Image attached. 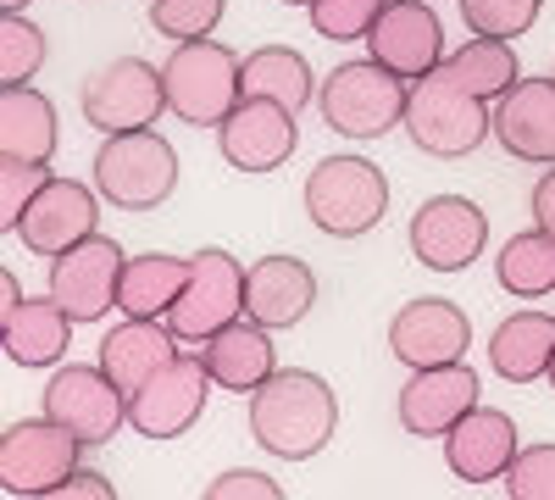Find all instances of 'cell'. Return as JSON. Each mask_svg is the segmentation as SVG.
I'll list each match as a JSON object with an SVG mask.
<instances>
[{"instance_id": "cell-1", "label": "cell", "mask_w": 555, "mask_h": 500, "mask_svg": "<svg viewBox=\"0 0 555 500\" xmlns=\"http://www.w3.org/2000/svg\"><path fill=\"white\" fill-rule=\"evenodd\" d=\"M339 434V400L322 373L278 368L250 395V439L278 462H311Z\"/></svg>"}, {"instance_id": "cell-2", "label": "cell", "mask_w": 555, "mask_h": 500, "mask_svg": "<svg viewBox=\"0 0 555 500\" xmlns=\"http://www.w3.org/2000/svg\"><path fill=\"white\" fill-rule=\"evenodd\" d=\"M494 133V106L483 95H473L461 78H450V67H434L428 78L411 84L405 101V140L434 156V162H461L473 156Z\"/></svg>"}, {"instance_id": "cell-3", "label": "cell", "mask_w": 555, "mask_h": 500, "mask_svg": "<svg viewBox=\"0 0 555 500\" xmlns=\"http://www.w3.org/2000/svg\"><path fill=\"white\" fill-rule=\"evenodd\" d=\"M306 217L328 240H361L389 217V178L366 156H322L306 172Z\"/></svg>"}, {"instance_id": "cell-4", "label": "cell", "mask_w": 555, "mask_h": 500, "mask_svg": "<svg viewBox=\"0 0 555 500\" xmlns=\"http://www.w3.org/2000/svg\"><path fill=\"white\" fill-rule=\"evenodd\" d=\"M167 112L190 128H222L228 112L245 101V56H234L222 39H183L162 67Z\"/></svg>"}, {"instance_id": "cell-5", "label": "cell", "mask_w": 555, "mask_h": 500, "mask_svg": "<svg viewBox=\"0 0 555 500\" xmlns=\"http://www.w3.org/2000/svg\"><path fill=\"white\" fill-rule=\"evenodd\" d=\"M411 78L389 73L384 62H339L317 84V112L345 140H384L389 128H405Z\"/></svg>"}, {"instance_id": "cell-6", "label": "cell", "mask_w": 555, "mask_h": 500, "mask_svg": "<svg viewBox=\"0 0 555 500\" xmlns=\"http://www.w3.org/2000/svg\"><path fill=\"white\" fill-rule=\"evenodd\" d=\"M95 190L117 211H162L178 190V151L156 128L106 133V145L95 151Z\"/></svg>"}, {"instance_id": "cell-7", "label": "cell", "mask_w": 555, "mask_h": 500, "mask_svg": "<svg viewBox=\"0 0 555 500\" xmlns=\"http://www.w3.org/2000/svg\"><path fill=\"white\" fill-rule=\"evenodd\" d=\"M83 439L56 418H23L0 434V489L7 495H56L83 457Z\"/></svg>"}, {"instance_id": "cell-8", "label": "cell", "mask_w": 555, "mask_h": 500, "mask_svg": "<svg viewBox=\"0 0 555 500\" xmlns=\"http://www.w3.org/2000/svg\"><path fill=\"white\" fill-rule=\"evenodd\" d=\"M83 123L101 133H128V128H151L167 112V84L162 67H151L145 56H117L106 67H95L78 89Z\"/></svg>"}, {"instance_id": "cell-9", "label": "cell", "mask_w": 555, "mask_h": 500, "mask_svg": "<svg viewBox=\"0 0 555 500\" xmlns=\"http://www.w3.org/2000/svg\"><path fill=\"white\" fill-rule=\"evenodd\" d=\"M245 272L228 251H195L190 256V284H183V295L172 300L167 323L183 345H206L217 329H228L234 317H245Z\"/></svg>"}, {"instance_id": "cell-10", "label": "cell", "mask_w": 555, "mask_h": 500, "mask_svg": "<svg viewBox=\"0 0 555 500\" xmlns=\"http://www.w3.org/2000/svg\"><path fill=\"white\" fill-rule=\"evenodd\" d=\"M211 384L217 379L206 368V356H183L178 350L145 389L128 395V428L145 434V439H178V434H190L201 423V412H206Z\"/></svg>"}, {"instance_id": "cell-11", "label": "cell", "mask_w": 555, "mask_h": 500, "mask_svg": "<svg viewBox=\"0 0 555 500\" xmlns=\"http://www.w3.org/2000/svg\"><path fill=\"white\" fill-rule=\"evenodd\" d=\"M405 245L428 272H467L489 245V217L467 195H434L416 206Z\"/></svg>"}, {"instance_id": "cell-12", "label": "cell", "mask_w": 555, "mask_h": 500, "mask_svg": "<svg viewBox=\"0 0 555 500\" xmlns=\"http://www.w3.org/2000/svg\"><path fill=\"white\" fill-rule=\"evenodd\" d=\"M44 418H56L62 428H73L83 445H106L128 423V395L106 379L101 361L95 368L67 361V368H56L51 384H44Z\"/></svg>"}, {"instance_id": "cell-13", "label": "cell", "mask_w": 555, "mask_h": 500, "mask_svg": "<svg viewBox=\"0 0 555 500\" xmlns=\"http://www.w3.org/2000/svg\"><path fill=\"white\" fill-rule=\"evenodd\" d=\"M300 145V117L267 95H245L217 128V151L234 172H278Z\"/></svg>"}, {"instance_id": "cell-14", "label": "cell", "mask_w": 555, "mask_h": 500, "mask_svg": "<svg viewBox=\"0 0 555 500\" xmlns=\"http://www.w3.org/2000/svg\"><path fill=\"white\" fill-rule=\"evenodd\" d=\"M122 245L106 234H89L78 245H67L62 256H51V290L73 323H101L106 311H117V284H122Z\"/></svg>"}, {"instance_id": "cell-15", "label": "cell", "mask_w": 555, "mask_h": 500, "mask_svg": "<svg viewBox=\"0 0 555 500\" xmlns=\"http://www.w3.org/2000/svg\"><path fill=\"white\" fill-rule=\"evenodd\" d=\"M473 323L467 311L444 295H416L389 317V356L400 368H439V361H467Z\"/></svg>"}, {"instance_id": "cell-16", "label": "cell", "mask_w": 555, "mask_h": 500, "mask_svg": "<svg viewBox=\"0 0 555 500\" xmlns=\"http://www.w3.org/2000/svg\"><path fill=\"white\" fill-rule=\"evenodd\" d=\"M101 190L95 184H78V178H44L39 195L28 201L23 222H17V240L34 256H62L67 245L101 234Z\"/></svg>"}, {"instance_id": "cell-17", "label": "cell", "mask_w": 555, "mask_h": 500, "mask_svg": "<svg viewBox=\"0 0 555 500\" xmlns=\"http://www.w3.org/2000/svg\"><path fill=\"white\" fill-rule=\"evenodd\" d=\"M478 368L467 361H439V368H416L395 400L400 412V428L416 434V439H444L461 418L478 406Z\"/></svg>"}, {"instance_id": "cell-18", "label": "cell", "mask_w": 555, "mask_h": 500, "mask_svg": "<svg viewBox=\"0 0 555 500\" xmlns=\"http://www.w3.org/2000/svg\"><path fill=\"white\" fill-rule=\"evenodd\" d=\"M366 51L373 62H384L400 78H428L434 67H444V23L434 12V0H389L384 17L366 34Z\"/></svg>"}, {"instance_id": "cell-19", "label": "cell", "mask_w": 555, "mask_h": 500, "mask_svg": "<svg viewBox=\"0 0 555 500\" xmlns=\"http://www.w3.org/2000/svg\"><path fill=\"white\" fill-rule=\"evenodd\" d=\"M517 450H522V434H517L512 412L483 406V400L444 434V462H450V473H455L461 484H473V489H483V484H494V478L512 473Z\"/></svg>"}, {"instance_id": "cell-20", "label": "cell", "mask_w": 555, "mask_h": 500, "mask_svg": "<svg viewBox=\"0 0 555 500\" xmlns=\"http://www.w3.org/2000/svg\"><path fill=\"white\" fill-rule=\"evenodd\" d=\"M494 140L517 162L555 167V73L550 78H517L494 101Z\"/></svg>"}, {"instance_id": "cell-21", "label": "cell", "mask_w": 555, "mask_h": 500, "mask_svg": "<svg viewBox=\"0 0 555 500\" xmlns=\"http://www.w3.org/2000/svg\"><path fill=\"white\" fill-rule=\"evenodd\" d=\"M317 306V272L300 256H261L245 272V317H256L261 329L284 334Z\"/></svg>"}, {"instance_id": "cell-22", "label": "cell", "mask_w": 555, "mask_h": 500, "mask_svg": "<svg viewBox=\"0 0 555 500\" xmlns=\"http://www.w3.org/2000/svg\"><path fill=\"white\" fill-rule=\"evenodd\" d=\"M178 345L183 339L172 334L167 317H122V323L106 329V339H101V368L122 395H133L178 356Z\"/></svg>"}, {"instance_id": "cell-23", "label": "cell", "mask_w": 555, "mask_h": 500, "mask_svg": "<svg viewBox=\"0 0 555 500\" xmlns=\"http://www.w3.org/2000/svg\"><path fill=\"white\" fill-rule=\"evenodd\" d=\"M201 356H206L217 389H228V395H256V389L278 373L272 329H261L256 317H234L228 329H217V334L201 345Z\"/></svg>"}, {"instance_id": "cell-24", "label": "cell", "mask_w": 555, "mask_h": 500, "mask_svg": "<svg viewBox=\"0 0 555 500\" xmlns=\"http://www.w3.org/2000/svg\"><path fill=\"white\" fill-rule=\"evenodd\" d=\"M0 339H7V361L12 368H56L73 345V311L44 290V295H23L17 311L0 317Z\"/></svg>"}, {"instance_id": "cell-25", "label": "cell", "mask_w": 555, "mask_h": 500, "mask_svg": "<svg viewBox=\"0 0 555 500\" xmlns=\"http://www.w3.org/2000/svg\"><path fill=\"white\" fill-rule=\"evenodd\" d=\"M56 145H62V123H56L51 95H39L34 84H12L0 95V156L51 167Z\"/></svg>"}, {"instance_id": "cell-26", "label": "cell", "mask_w": 555, "mask_h": 500, "mask_svg": "<svg viewBox=\"0 0 555 500\" xmlns=\"http://www.w3.org/2000/svg\"><path fill=\"white\" fill-rule=\"evenodd\" d=\"M555 361V311H512L489 334V368L505 384H533Z\"/></svg>"}, {"instance_id": "cell-27", "label": "cell", "mask_w": 555, "mask_h": 500, "mask_svg": "<svg viewBox=\"0 0 555 500\" xmlns=\"http://www.w3.org/2000/svg\"><path fill=\"white\" fill-rule=\"evenodd\" d=\"M190 284V256H167L145 251L122 261V284H117V311L122 317H167L172 300Z\"/></svg>"}, {"instance_id": "cell-28", "label": "cell", "mask_w": 555, "mask_h": 500, "mask_svg": "<svg viewBox=\"0 0 555 500\" xmlns=\"http://www.w3.org/2000/svg\"><path fill=\"white\" fill-rule=\"evenodd\" d=\"M245 95H267V101L289 106L300 117L317 101L311 62L295 51V44H256V51L245 56Z\"/></svg>"}, {"instance_id": "cell-29", "label": "cell", "mask_w": 555, "mask_h": 500, "mask_svg": "<svg viewBox=\"0 0 555 500\" xmlns=\"http://www.w3.org/2000/svg\"><path fill=\"white\" fill-rule=\"evenodd\" d=\"M494 284L517 300H539L555 295V234H544L539 222L522 234L505 240V251L494 256Z\"/></svg>"}, {"instance_id": "cell-30", "label": "cell", "mask_w": 555, "mask_h": 500, "mask_svg": "<svg viewBox=\"0 0 555 500\" xmlns=\"http://www.w3.org/2000/svg\"><path fill=\"white\" fill-rule=\"evenodd\" d=\"M444 67H450V78H461V84H467L473 95H483V101H500L505 89L522 78L512 39H489V34H473L467 44H455V51L444 56Z\"/></svg>"}, {"instance_id": "cell-31", "label": "cell", "mask_w": 555, "mask_h": 500, "mask_svg": "<svg viewBox=\"0 0 555 500\" xmlns=\"http://www.w3.org/2000/svg\"><path fill=\"white\" fill-rule=\"evenodd\" d=\"M44 56H51V44H44V28L23 12H7V23H0V89L12 84H28Z\"/></svg>"}, {"instance_id": "cell-32", "label": "cell", "mask_w": 555, "mask_h": 500, "mask_svg": "<svg viewBox=\"0 0 555 500\" xmlns=\"http://www.w3.org/2000/svg\"><path fill=\"white\" fill-rule=\"evenodd\" d=\"M389 0H311V34L317 39H334V44H350V39H366L373 23L384 17Z\"/></svg>"}, {"instance_id": "cell-33", "label": "cell", "mask_w": 555, "mask_h": 500, "mask_svg": "<svg viewBox=\"0 0 555 500\" xmlns=\"http://www.w3.org/2000/svg\"><path fill=\"white\" fill-rule=\"evenodd\" d=\"M222 12H228V0H151V28H156L162 39L183 44V39L217 34Z\"/></svg>"}, {"instance_id": "cell-34", "label": "cell", "mask_w": 555, "mask_h": 500, "mask_svg": "<svg viewBox=\"0 0 555 500\" xmlns=\"http://www.w3.org/2000/svg\"><path fill=\"white\" fill-rule=\"evenodd\" d=\"M544 0H461V23L489 39H522L539 23Z\"/></svg>"}, {"instance_id": "cell-35", "label": "cell", "mask_w": 555, "mask_h": 500, "mask_svg": "<svg viewBox=\"0 0 555 500\" xmlns=\"http://www.w3.org/2000/svg\"><path fill=\"white\" fill-rule=\"evenodd\" d=\"M512 500H555V445H522L512 473H505Z\"/></svg>"}, {"instance_id": "cell-36", "label": "cell", "mask_w": 555, "mask_h": 500, "mask_svg": "<svg viewBox=\"0 0 555 500\" xmlns=\"http://www.w3.org/2000/svg\"><path fill=\"white\" fill-rule=\"evenodd\" d=\"M51 178V167H34V162H7L0 156V229L17 234V222L28 211V201L39 195V184Z\"/></svg>"}, {"instance_id": "cell-37", "label": "cell", "mask_w": 555, "mask_h": 500, "mask_svg": "<svg viewBox=\"0 0 555 500\" xmlns=\"http://www.w3.org/2000/svg\"><path fill=\"white\" fill-rule=\"evenodd\" d=\"M284 489H278V478L256 473V467H228L222 478L206 484V500H278Z\"/></svg>"}, {"instance_id": "cell-38", "label": "cell", "mask_w": 555, "mask_h": 500, "mask_svg": "<svg viewBox=\"0 0 555 500\" xmlns=\"http://www.w3.org/2000/svg\"><path fill=\"white\" fill-rule=\"evenodd\" d=\"M56 495H62V500H112L117 489H112V484H106L101 473H89V467H78V473H73V478H67V484H62Z\"/></svg>"}, {"instance_id": "cell-39", "label": "cell", "mask_w": 555, "mask_h": 500, "mask_svg": "<svg viewBox=\"0 0 555 500\" xmlns=\"http://www.w3.org/2000/svg\"><path fill=\"white\" fill-rule=\"evenodd\" d=\"M528 206H533V222H539V229H544V234H555V167H550V172L539 178V184H533Z\"/></svg>"}, {"instance_id": "cell-40", "label": "cell", "mask_w": 555, "mask_h": 500, "mask_svg": "<svg viewBox=\"0 0 555 500\" xmlns=\"http://www.w3.org/2000/svg\"><path fill=\"white\" fill-rule=\"evenodd\" d=\"M23 306V284H17V272H0V317L17 311Z\"/></svg>"}, {"instance_id": "cell-41", "label": "cell", "mask_w": 555, "mask_h": 500, "mask_svg": "<svg viewBox=\"0 0 555 500\" xmlns=\"http://www.w3.org/2000/svg\"><path fill=\"white\" fill-rule=\"evenodd\" d=\"M0 7H7V12H23V7H34V0H0Z\"/></svg>"}, {"instance_id": "cell-42", "label": "cell", "mask_w": 555, "mask_h": 500, "mask_svg": "<svg viewBox=\"0 0 555 500\" xmlns=\"http://www.w3.org/2000/svg\"><path fill=\"white\" fill-rule=\"evenodd\" d=\"M544 384H550V389H555V361H550V373H544Z\"/></svg>"}, {"instance_id": "cell-43", "label": "cell", "mask_w": 555, "mask_h": 500, "mask_svg": "<svg viewBox=\"0 0 555 500\" xmlns=\"http://www.w3.org/2000/svg\"><path fill=\"white\" fill-rule=\"evenodd\" d=\"M284 7H311V0H284Z\"/></svg>"}]
</instances>
